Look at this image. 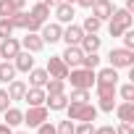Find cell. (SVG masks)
Here are the masks:
<instances>
[{"label": "cell", "mask_w": 134, "mask_h": 134, "mask_svg": "<svg viewBox=\"0 0 134 134\" xmlns=\"http://www.w3.org/2000/svg\"><path fill=\"white\" fill-rule=\"evenodd\" d=\"M74 134H95V126H92V121H82L79 126H74Z\"/></svg>", "instance_id": "34"}, {"label": "cell", "mask_w": 134, "mask_h": 134, "mask_svg": "<svg viewBox=\"0 0 134 134\" xmlns=\"http://www.w3.org/2000/svg\"><path fill=\"white\" fill-rule=\"evenodd\" d=\"M63 3H71V5H74V3H76V0H63Z\"/></svg>", "instance_id": "46"}, {"label": "cell", "mask_w": 134, "mask_h": 134, "mask_svg": "<svg viewBox=\"0 0 134 134\" xmlns=\"http://www.w3.org/2000/svg\"><path fill=\"white\" fill-rule=\"evenodd\" d=\"M131 24H134L131 13H129L126 8H116V11L110 13V24H108V32H110V37H121L126 29H131Z\"/></svg>", "instance_id": "1"}, {"label": "cell", "mask_w": 134, "mask_h": 134, "mask_svg": "<svg viewBox=\"0 0 134 134\" xmlns=\"http://www.w3.org/2000/svg\"><path fill=\"white\" fill-rule=\"evenodd\" d=\"M118 82V69L108 66V69H100L95 74V84H116Z\"/></svg>", "instance_id": "14"}, {"label": "cell", "mask_w": 134, "mask_h": 134, "mask_svg": "<svg viewBox=\"0 0 134 134\" xmlns=\"http://www.w3.org/2000/svg\"><path fill=\"white\" fill-rule=\"evenodd\" d=\"M21 47H24V50H29V53H40V50L45 47V42H42V37H40V34H34V32H26V37H24Z\"/></svg>", "instance_id": "16"}, {"label": "cell", "mask_w": 134, "mask_h": 134, "mask_svg": "<svg viewBox=\"0 0 134 134\" xmlns=\"http://www.w3.org/2000/svg\"><path fill=\"white\" fill-rule=\"evenodd\" d=\"M32 19H37L40 24H45L47 21V16H50V5H45V3H37L34 8H32V13H29Z\"/></svg>", "instance_id": "27"}, {"label": "cell", "mask_w": 134, "mask_h": 134, "mask_svg": "<svg viewBox=\"0 0 134 134\" xmlns=\"http://www.w3.org/2000/svg\"><path fill=\"white\" fill-rule=\"evenodd\" d=\"M45 105H47V110H66L69 97H66L63 92H60V95H47V97H45Z\"/></svg>", "instance_id": "19"}, {"label": "cell", "mask_w": 134, "mask_h": 134, "mask_svg": "<svg viewBox=\"0 0 134 134\" xmlns=\"http://www.w3.org/2000/svg\"><path fill=\"white\" fill-rule=\"evenodd\" d=\"M37 134H55V126L45 121V124H40V126H37Z\"/></svg>", "instance_id": "38"}, {"label": "cell", "mask_w": 134, "mask_h": 134, "mask_svg": "<svg viewBox=\"0 0 134 134\" xmlns=\"http://www.w3.org/2000/svg\"><path fill=\"white\" fill-rule=\"evenodd\" d=\"M45 90L42 87H29L26 92H24V100L29 103V105H45Z\"/></svg>", "instance_id": "18"}, {"label": "cell", "mask_w": 134, "mask_h": 134, "mask_svg": "<svg viewBox=\"0 0 134 134\" xmlns=\"http://www.w3.org/2000/svg\"><path fill=\"white\" fill-rule=\"evenodd\" d=\"M126 11H129V13L134 11V0H126Z\"/></svg>", "instance_id": "45"}, {"label": "cell", "mask_w": 134, "mask_h": 134, "mask_svg": "<svg viewBox=\"0 0 134 134\" xmlns=\"http://www.w3.org/2000/svg\"><path fill=\"white\" fill-rule=\"evenodd\" d=\"M47 76H53V79H66V76H69V66H66L63 63V58L60 55H55V58H50L47 60Z\"/></svg>", "instance_id": "8"}, {"label": "cell", "mask_w": 134, "mask_h": 134, "mask_svg": "<svg viewBox=\"0 0 134 134\" xmlns=\"http://www.w3.org/2000/svg\"><path fill=\"white\" fill-rule=\"evenodd\" d=\"M13 34V24H11V19H0V37H11Z\"/></svg>", "instance_id": "33"}, {"label": "cell", "mask_w": 134, "mask_h": 134, "mask_svg": "<svg viewBox=\"0 0 134 134\" xmlns=\"http://www.w3.org/2000/svg\"><path fill=\"white\" fill-rule=\"evenodd\" d=\"M40 29H42V34H40V37H42V42H50V45H53V42H58V40H60V34H63L60 24H42Z\"/></svg>", "instance_id": "13"}, {"label": "cell", "mask_w": 134, "mask_h": 134, "mask_svg": "<svg viewBox=\"0 0 134 134\" xmlns=\"http://www.w3.org/2000/svg\"><path fill=\"white\" fill-rule=\"evenodd\" d=\"M108 60H110L113 69H131L134 66V53L129 47H113L108 53Z\"/></svg>", "instance_id": "4"}, {"label": "cell", "mask_w": 134, "mask_h": 134, "mask_svg": "<svg viewBox=\"0 0 134 134\" xmlns=\"http://www.w3.org/2000/svg\"><path fill=\"white\" fill-rule=\"evenodd\" d=\"M16 13V8L8 3V0H0V19H11Z\"/></svg>", "instance_id": "32"}, {"label": "cell", "mask_w": 134, "mask_h": 134, "mask_svg": "<svg viewBox=\"0 0 134 134\" xmlns=\"http://www.w3.org/2000/svg\"><path fill=\"white\" fill-rule=\"evenodd\" d=\"M13 66H16V71L29 74V71L34 69V58H32V53H29V50H21V53L13 58Z\"/></svg>", "instance_id": "12"}, {"label": "cell", "mask_w": 134, "mask_h": 134, "mask_svg": "<svg viewBox=\"0 0 134 134\" xmlns=\"http://www.w3.org/2000/svg\"><path fill=\"white\" fill-rule=\"evenodd\" d=\"M71 82V87H79V90H90L95 84V71L90 69H82V66H76V69H69V76H66Z\"/></svg>", "instance_id": "3"}, {"label": "cell", "mask_w": 134, "mask_h": 134, "mask_svg": "<svg viewBox=\"0 0 134 134\" xmlns=\"http://www.w3.org/2000/svg\"><path fill=\"white\" fill-rule=\"evenodd\" d=\"M63 63L66 66H69V69H76V66H82V58H84V53H82V47L79 45H69V47H66L63 50Z\"/></svg>", "instance_id": "9"}, {"label": "cell", "mask_w": 134, "mask_h": 134, "mask_svg": "<svg viewBox=\"0 0 134 134\" xmlns=\"http://www.w3.org/2000/svg\"><path fill=\"white\" fill-rule=\"evenodd\" d=\"M121 97L129 100V103H134V84H124L121 87Z\"/></svg>", "instance_id": "35"}, {"label": "cell", "mask_w": 134, "mask_h": 134, "mask_svg": "<svg viewBox=\"0 0 134 134\" xmlns=\"http://www.w3.org/2000/svg\"><path fill=\"white\" fill-rule=\"evenodd\" d=\"M116 134H134V129H131V124H126V121H121V124L116 126Z\"/></svg>", "instance_id": "37"}, {"label": "cell", "mask_w": 134, "mask_h": 134, "mask_svg": "<svg viewBox=\"0 0 134 134\" xmlns=\"http://www.w3.org/2000/svg\"><path fill=\"white\" fill-rule=\"evenodd\" d=\"M79 47H82V53H97L100 50V37L97 34H84Z\"/></svg>", "instance_id": "20"}, {"label": "cell", "mask_w": 134, "mask_h": 134, "mask_svg": "<svg viewBox=\"0 0 134 134\" xmlns=\"http://www.w3.org/2000/svg\"><path fill=\"white\" fill-rule=\"evenodd\" d=\"M121 37H124V45H126V47L131 50V47H134V32H131V29H126V32H124Z\"/></svg>", "instance_id": "36"}, {"label": "cell", "mask_w": 134, "mask_h": 134, "mask_svg": "<svg viewBox=\"0 0 134 134\" xmlns=\"http://www.w3.org/2000/svg\"><path fill=\"white\" fill-rule=\"evenodd\" d=\"M0 134H13V131H11V126H8V124H0Z\"/></svg>", "instance_id": "42"}, {"label": "cell", "mask_w": 134, "mask_h": 134, "mask_svg": "<svg viewBox=\"0 0 134 134\" xmlns=\"http://www.w3.org/2000/svg\"><path fill=\"white\" fill-rule=\"evenodd\" d=\"M66 90V79H47V84H45V95H60Z\"/></svg>", "instance_id": "26"}, {"label": "cell", "mask_w": 134, "mask_h": 134, "mask_svg": "<svg viewBox=\"0 0 134 134\" xmlns=\"http://www.w3.org/2000/svg\"><path fill=\"white\" fill-rule=\"evenodd\" d=\"M42 3H45V5H50V8H55L58 3H63V0H42Z\"/></svg>", "instance_id": "43"}, {"label": "cell", "mask_w": 134, "mask_h": 134, "mask_svg": "<svg viewBox=\"0 0 134 134\" xmlns=\"http://www.w3.org/2000/svg\"><path fill=\"white\" fill-rule=\"evenodd\" d=\"M90 8H92V16H97L100 21H105V19H110V13L116 11V8H113V3H110V0H95V3H92Z\"/></svg>", "instance_id": "11"}, {"label": "cell", "mask_w": 134, "mask_h": 134, "mask_svg": "<svg viewBox=\"0 0 134 134\" xmlns=\"http://www.w3.org/2000/svg\"><path fill=\"white\" fill-rule=\"evenodd\" d=\"M90 100V90H79V87H74V92H71V103H87Z\"/></svg>", "instance_id": "31"}, {"label": "cell", "mask_w": 134, "mask_h": 134, "mask_svg": "<svg viewBox=\"0 0 134 134\" xmlns=\"http://www.w3.org/2000/svg\"><path fill=\"white\" fill-rule=\"evenodd\" d=\"M66 110H69L71 121H95L97 118V108L90 105V103H69Z\"/></svg>", "instance_id": "2"}, {"label": "cell", "mask_w": 134, "mask_h": 134, "mask_svg": "<svg viewBox=\"0 0 134 134\" xmlns=\"http://www.w3.org/2000/svg\"><path fill=\"white\" fill-rule=\"evenodd\" d=\"M8 3H11V5L16 8V11H21V8L26 5V0H8Z\"/></svg>", "instance_id": "41"}, {"label": "cell", "mask_w": 134, "mask_h": 134, "mask_svg": "<svg viewBox=\"0 0 134 134\" xmlns=\"http://www.w3.org/2000/svg\"><path fill=\"white\" fill-rule=\"evenodd\" d=\"M19 53H21V42H19V40H13V37H5L3 42H0V58L13 60Z\"/></svg>", "instance_id": "10"}, {"label": "cell", "mask_w": 134, "mask_h": 134, "mask_svg": "<svg viewBox=\"0 0 134 134\" xmlns=\"http://www.w3.org/2000/svg\"><path fill=\"white\" fill-rule=\"evenodd\" d=\"M97 66H100V55H97V53H84V58H82V69L95 71Z\"/></svg>", "instance_id": "29"}, {"label": "cell", "mask_w": 134, "mask_h": 134, "mask_svg": "<svg viewBox=\"0 0 134 134\" xmlns=\"http://www.w3.org/2000/svg\"><path fill=\"white\" fill-rule=\"evenodd\" d=\"M8 103H11V97H8V92H5V90H0V113H3V110L8 108Z\"/></svg>", "instance_id": "39"}, {"label": "cell", "mask_w": 134, "mask_h": 134, "mask_svg": "<svg viewBox=\"0 0 134 134\" xmlns=\"http://www.w3.org/2000/svg\"><path fill=\"white\" fill-rule=\"evenodd\" d=\"M76 3H79V5H82V8H90V5H92V3H95V0H76Z\"/></svg>", "instance_id": "44"}, {"label": "cell", "mask_w": 134, "mask_h": 134, "mask_svg": "<svg viewBox=\"0 0 134 134\" xmlns=\"http://www.w3.org/2000/svg\"><path fill=\"white\" fill-rule=\"evenodd\" d=\"M11 24H13V29H26V32H37V29L42 26L37 19H32V16L24 13V11H16V13L11 16Z\"/></svg>", "instance_id": "6"}, {"label": "cell", "mask_w": 134, "mask_h": 134, "mask_svg": "<svg viewBox=\"0 0 134 134\" xmlns=\"http://www.w3.org/2000/svg\"><path fill=\"white\" fill-rule=\"evenodd\" d=\"M3 113H5V124H8L11 129L19 126V124H24V113H21L19 108H5Z\"/></svg>", "instance_id": "25"}, {"label": "cell", "mask_w": 134, "mask_h": 134, "mask_svg": "<svg viewBox=\"0 0 134 134\" xmlns=\"http://www.w3.org/2000/svg\"><path fill=\"white\" fill-rule=\"evenodd\" d=\"M95 134H116V129L113 126H100V129H95Z\"/></svg>", "instance_id": "40"}, {"label": "cell", "mask_w": 134, "mask_h": 134, "mask_svg": "<svg viewBox=\"0 0 134 134\" xmlns=\"http://www.w3.org/2000/svg\"><path fill=\"white\" fill-rule=\"evenodd\" d=\"M55 19L60 24H71L74 21V5L71 3H58L55 5Z\"/></svg>", "instance_id": "17"}, {"label": "cell", "mask_w": 134, "mask_h": 134, "mask_svg": "<svg viewBox=\"0 0 134 134\" xmlns=\"http://www.w3.org/2000/svg\"><path fill=\"white\" fill-rule=\"evenodd\" d=\"M11 79H16V66L11 60H0V82L8 84Z\"/></svg>", "instance_id": "24"}, {"label": "cell", "mask_w": 134, "mask_h": 134, "mask_svg": "<svg viewBox=\"0 0 134 134\" xmlns=\"http://www.w3.org/2000/svg\"><path fill=\"white\" fill-rule=\"evenodd\" d=\"M97 87V100H100V110L110 113L116 108V84H95Z\"/></svg>", "instance_id": "5"}, {"label": "cell", "mask_w": 134, "mask_h": 134, "mask_svg": "<svg viewBox=\"0 0 134 134\" xmlns=\"http://www.w3.org/2000/svg\"><path fill=\"white\" fill-rule=\"evenodd\" d=\"M74 126H76V124H74L71 118H66V121H60V124L55 126V134H74Z\"/></svg>", "instance_id": "30"}, {"label": "cell", "mask_w": 134, "mask_h": 134, "mask_svg": "<svg viewBox=\"0 0 134 134\" xmlns=\"http://www.w3.org/2000/svg\"><path fill=\"white\" fill-rule=\"evenodd\" d=\"M116 116H118V121H126V124H131L134 121V103H121V105H116Z\"/></svg>", "instance_id": "22"}, {"label": "cell", "mask_w": 134, "mask_h": 134, "mask_svg": "<svg viewBox=\"0 0 134 134\" xmlns=\"http://www.w3.org/2000/svg\"><path fill=\"white\" fill-rule=\"evenodd\" d=\"M5 92H8V97H11V100H24L26 84H24V82H19V79H11V82H8V90H5Z\"/></svg>", "instance_id": "21"}, {"label": "cell", "mask_w": 134, "mask_h": 134, "mask_svg": "<svg viewBox=\"0 0 134 134\" xmlns=\"http://www.w3.org/2000/svg\"><path fill=\"white\" fill-rule=\"evenodd\" d=\"M82 37H84L82 26H74V24H69V26L63 29V34H60V40H66V45H79Z\"/></svg>", "instance_id": "15"}, {"label": "cell", "mask_w": 134, "mask_h": 134, "mask_svg": "<svg viewBox=\"0 0 134 134\" xmlns=\"http://www.w3.org/2000/svg\"><path fill=\"white\" fill-rule=\"evenodd\" d=\"M47 121V105H29V110L24 113V124L26 126H40Z\"/></svg>", "instance_id": "7"}, {"label": "cell", "mask_w": 134, "mask_h": 134, "mask_svg": "<svg viewBox=\"0 0 134 134\" xmlns=\"http://www.w3.org/2000/svg\"><path fill=\"white\" fill-rule=\"evenodd\" d=\"M47 79H50V76H47L45 69H32V71H29V84H32V87H45Z\"/></svg>", "instance_id": "23"}, {"label": "cell", "mask_w": 134, "mask_h": 134, "mask_svg": "<svg viewBox=\"0 0 134 134\" xmlns=\"http://www.w3.org/2000/svg\"><path fill=\"white\" fill-rule=\"evenodd\" d=\"M103 26V21L97 19V16H87L84 19V26H82V32H87V34H97V29Z\"/></svg>", "instance_id": "28"}]
</instances>
